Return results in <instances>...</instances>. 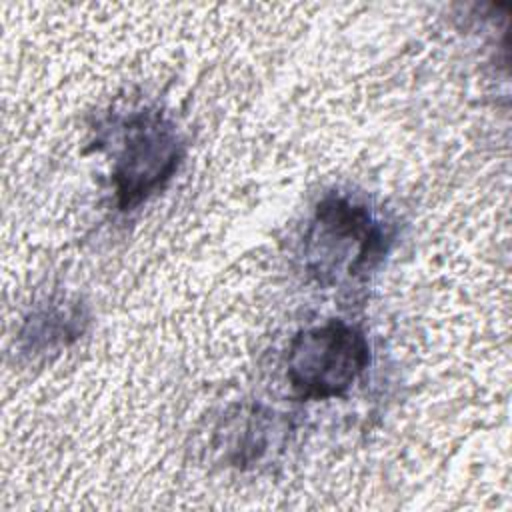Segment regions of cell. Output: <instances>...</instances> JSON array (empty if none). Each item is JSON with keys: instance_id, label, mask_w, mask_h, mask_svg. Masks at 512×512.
<instances>
[{"instance_id": "obj_2", "label": "cell", "mask_w": 512, "mask_h": 512, "mask_svg": "<svg viewBox=\"0 0 512 512\" xmlns=\"http://www.w3.org/2000/svg\"><path fill=\"white\" fill-rule=\"evenodd\" d=\"M306 240L308 266L326 282L342 264L348 276H366L382 262L390 236L364 204L330 194L316 206Z\"/></svg>"}, {"instance_id": "obj_4", "label": "cell", "mask_w": 512, "mask_h": 512, "mask_svg": "<svg viewBox=\"0 0 512 512\" xmlns=\"http://www.w3.org/2000/svg\"><path fill=\"white\" fill-rule=\"evenodd\" d=\"M272 416V412L258 406L248 412L240 410L232 420V432H236L228 448L232 464H254L270 450V444L274 442L272 432L276 428Z\"/></svg>"}, {"instance_id": "obj_3", "label": "cell", "mask_w": 512, "mask_h": 512, "mask_svg": "<svg viewBox=\"0 0 512 512\" xmlns=\"http://www.w3.org/2000/svg\"><path fill=\"white\" fill-rule=\"evenodd\" d=\"M184 144L176 126L160 112H138L126 120L120 136V152L112 168L116 202L120 210H132L178 170Z\"/></svg>"}, {"instance_id": "obj_1", "label": "cell", "mask_w": 512, "mask_h": 512, "mask_svg": "<svg viewBox=\"0 0 512 512\" xmlns=\"http://www.w3.org/2000/svg\"><path fill=\"white\" fill-rule=\"evenodd\" d=\"M370 364L366 334L344 320L300 330L288 348L286 378L302 400L346 394Z\"/></svg>"}]
</instances>
